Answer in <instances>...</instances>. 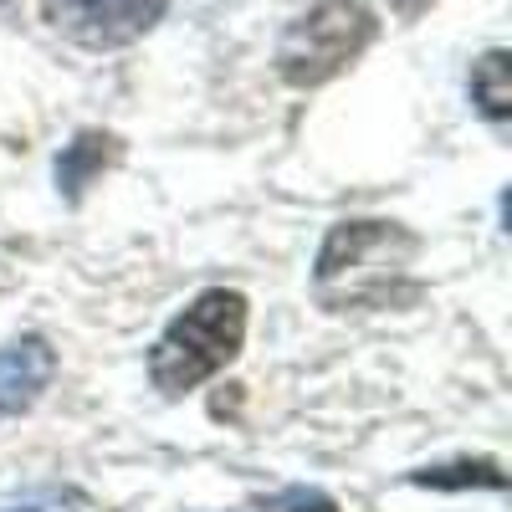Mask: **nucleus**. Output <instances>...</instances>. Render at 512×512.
<instances>
[{
  "instance_id": "7ed1b4c3",
  "label": "nucleus",
  "mask_w": 512,
  "mask_h": 512,
  "mask_svg": "<svg viewBox=\"0 0 512 512\" xmlns=\"http://www.w3.org/2000/svg\"><path fill=\"white\" fill-rule=\"evenodd\" d=\"M374 36V16L359 0H313V6L287 21L277 41V72L292 88H318L338 77Z\"/></svg>"
},
{
  "instance_id": "f257e3e1",
  "label": "nucleus",
  "mask_w": 512,
  "mask_h": 512,
  "mask_svg": "<svg viewBox=\"0 0 512 512\" xmlns=\"http://www.w3.org/2000/svg\"><path fill=\"white\" fill-rule=\"evenodd\" d=\"M246 338V297L231 287H210L159 333L149 349V379L164 395H185L210 374H221Z\"/></svg>"
},
{
  "instance_id": "0eeeda50",
  "label": "nucleus",
  "mask_w": 512,
  "mask_h": 512,
  "mask_svg": "<svg viewBox=\"0 0 512 512\" xmlns=\"http://www.w3.org/2000/svg\"><path fill=\"white\" fill-rule=\"evenodd\" d=\"M472 103L482 108V118H492L497 128L512 113V77H507V52H487L472 67Z\"/></svg>"
},
{
  "instance_id": "9b49d317",
  "label": "nucleus",
  "mask_w": 512,
  "mask_h": 512,
  "mask_svg": "<svg viewBox=\"0 0 512 512\" xmlns=\"http://www.w3.org/2000/svg\"><path fill=\"white\" fill-rule=\"evenodd\" d=\"M436 0H390V11H400V16H420V11H431Z\"/></svg>"
},
{
  "instance_id": "6e6552de",
  "label": "nucleus",
  "mask_w": 512,
  "mask_h": 512,
  "mask_svg": "<svg viewBox=\"0 0 512 512\" xmlns=\"http://www.w3.org/2000/svg\"><path fill=\"white\" fill-rule=\"evenodd\" d=\"M420 487H492L502 492V472L492 461H477V466H441V472H415Z\"/></svg>"
},
{
  "instance_id": "1a4fd4ad",
  "label": "nucleus",
  "mask_w": 512,
  "mask_h": 512,
  "mask_svg": "<svg viewBox=\"0 0 512 512\" xmlns=\"http://www.w3.org/2000/svg\"><path fill=\"white\" fill-rule=\"evenodd\" d=\"M262 512H338L333 497H323L318 487H287V492H272L256 502Z\"/></svg>"
},
{
  "instance_id": "39448f33",
  "label": "nucleus",
  "mask_w": 512,
  "mask_h": 512,
  "mask_svg": "<svg viewBox=\"0 0 512 512\" xmlns=\"http://www.w3.org/2000/svg\"><path fill=\"white\" fill-rule=\"evenodd\" d=\"M57 374V354L47 338H11L6 349H0V420L11 415H26L41 395H47V384Z\"/></svg>"
},
{
  "instance_id": "f03ea898",
  "label": "nucleus",
  "mask_w": 512,
  "mask_h": 512,
  "mask_svg": "<svg viewBox=\"0 0 512 512\" xmlns=\"http://www.w3.org/2000/svg\"><path fill=\"white\" fill-rule=\"evenodd\" d=\"M420 241L395 221H344L333 226L318 256V292L333 308H364L395 297Z\"/></svg>"
},
{
  "instance_id": "423d86ee",
  "label": "nucleus",
  "mask_w": 512,
  "mask_h": 512,
  "mask_svg": "<svg viewBox=\"0 0 512 512\" xmlns=\"http://www.w3.org/2000/svg\"><path fill=\"white\" fill-rule=\"evenodd\" d=\"M113 159H118V139H108V134H82V139L67 144V154L57 159V185L77 200L82 185H88L98 169H108Z\"/></svg>"
},
{
  "instance_id": "20e7f679",
  "label": "nucleus",
  "mask_w": 512,
  "mask_h": 512,
  "mask_svg": "<svg viewBox=\"0 0 512 512\" xmlns=\"http://www.w3.org/2000/svg\"><path fill=\"white\" fill-rule=\"evenodd\" d=\"M41 6H47V21L77 47H123L164 16L169 0H41Z\"/></svg>"
},
{
  "instance_id": "9d476101",
  "label": "nucleus",
  "mask_w": 512,
  "mask_h": 512,
  "mask_svg": "<svg viewBox=\"0 0 512 512\" xmlns=\"http://www.w3.org/2000/svg\"><path fill=\"white\" fill-rule=\"evenodd\" d=\"M6 512H88V507H82V497H72V492H41V497H26Z\"/></svg>"
}]
</instances>
